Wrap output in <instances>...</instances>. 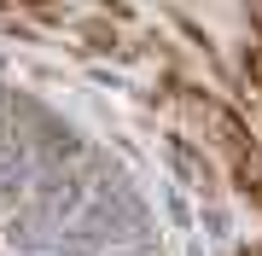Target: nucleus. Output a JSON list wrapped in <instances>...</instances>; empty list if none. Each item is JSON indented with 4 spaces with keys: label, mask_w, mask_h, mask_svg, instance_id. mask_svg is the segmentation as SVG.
<instances>
[{
    "label": "nucleus",
    "mask_w": 262,
    "mask_h": 256,
    "mask_svg": "<svg viewBox=\"0 0 262 256\" xmlns=\"http://www.w3.org/2000/svg\"><path fill=\"white\" fill-rule=\"evenodd\" d=\"M233 180H239L245 198H256V210H262V169H256V157H233Z\"/></svg>",
    "instance_id": "obj_1"
},
{
    "label": "nucleus",
    "mask_w": 262,
    "mask_h": 256,
    "mask_svg": "<svg viewBox=\"0 0 262 256\" xmlns=\"http://www.w3.org/2000/svg\"><path fill=\"white\" fill-rule=\"evenodd\" d=\"M82 35H88V47H94V53H111V47H117V35H111L105 24H82Z\"/></svg>",
    "instance_id": "obj_2"
},
{
    "label": "nucleus",
    "mask_w": 262,
    "mask_h": 256,
    "mask_svg": "<svg viewBox=\"0 0 262 256\" xmlns=\"http://www.w3.org/2000/svg\"><path fill=\"white\" fill-rule=\"evenodd\" d=\"M233 256H262V245H239V250H233Z\"/></svg>",
    "instance_id": "obj_3"
},
{
    "label": "nucleus",
    "mask_w": 262,
    "mask_h": 256,
    "mask_svg": "<svg viewBox=\"0 0 262 256\" xmlns=\"http://www.w3.org/2000/svg\"><path fill=\"white\" fill-rule=\"evenodd\" d=\"M256 47H262V12H256Z\"/></svg>",
    "instance_id": "obj_4"
}]
</instances>
